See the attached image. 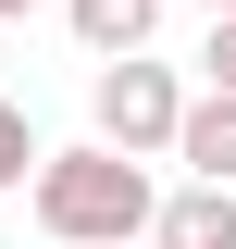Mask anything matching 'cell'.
<instances>
[{"label": "cell", "mask_w": 236, "mask_h": 249, "mask_svg": "<svg viewBox=\"0 0 236 249\" xmlns=\"http://www.w3.org/2000/svg\"><path fill=\"white\" fill-rule=\"evenodd\" d=\"M174 162H186L199 187H236V100H224V88H199V100H186V124H174Z\"/></svg>", "instance_id": "277c9868"}, {"label": "cell", "mask_w": 236, "mask_h": 249, "mask_svg": "<svg viewBox=\"0 0 236 249\" xmlns=\"http://www.w3.org/2000/svg\"><path fill=\"white\" fill-rule=\"evenodd\" d=\"M149 212H162V187H149V162H124V150H50L37 162V224H50L62 249H137L149 237Z\"/></svg>", "instance_id": "6da1fadb"}, {"label": "cell", "mask_w": 236, "mask_h": 249, "mask_svg": "<svg viewBox=\"0 0 236 249\" xmlns=\"http://www.w3.org/2000/svg\"><path fill=\"white\" fill-rule=\"evenodd\" d=\"M224 13H236V0H211V25H224Z\"/></svg>", "instance_id": "ba28073f"}, {"label": "cell", "mask_w": 236, "mask_h": 249, "mask_svg": "<svg viewBox=\"0 0 236 249\" xmlns=\"http://www.w3.org/2000/svg\"><path fill=\"white\" fill-rule=\"evenodd\" d=\"M199 62H211V88L236 100V13H224V25H211V50H199Z\"/></svg>", "instance_id": "52a82bcc"}, {"label": "cell", "mask_w": 236, "mask_h": 249, "mask_svg": "<svg viewBox=\"0 0 236 249\" xmlns=\"http://www.w3.org/2000/svg\"><path fill=\"white\" fill-rule=\"evenodd\" d=\"M62 25H75V50H87V62H124V50H149L162 0H62Z\"/></svg>", "instance_id": "5b68a950"}, {"label": "cell", "mask_w": 236, "mask_h": 249, "mask_svg": "<svg viewBox=\"0 0 236 249\" xmlns=\"http://www.w3.org/2000/svg\"><path fill=\"white\" fill-rule=\"evenodd\" d=\"M0 13H37V0H0Z\"/></svg>", "instance_id": "9c48e42d"}, {"label": "cell", "mask_w": 236, "mask_h": 249, "mask_svg": "<svg viewBox=\"0 0 236 249\" xmlns=\"http://www.w3.org/2000/svg\"><path fill=\"white\" fill-rule=\"evenodd\" d=\"M149 249H236V187H174L149 212Z\"/></svg>", "instance_id": "3957f363"}, {"label": "cell", "mask_w": 236, "mask_h": 249, "mask_svg": "<svg viewBox=\"0 0 236 249\" xmlns=\"http://www.w3.org/2000/svg\"><path fill=\"white\" fill-rule=\"evenodd\" d=\"M37 124H25V100H0V187H37Z\"/></svg>", "instance_id": "8992f818"}, {"label": "cell", "mask_w": 236, "mask_h": 249, "mask_svg": "<svg viewBox=\"0 0 236 249\" xmlns=\"http://www.w3.org/2000/svg\"><path fill=\"white\" fill-rule=\"evenodd\" d=\"M87 124H100V150L149 162V150H174V124H186V88H174V75H162L149 50H124V62H100V75H87Z\"/></svg>", "instance_id": "7a4b0ae2"}]
</instances>
